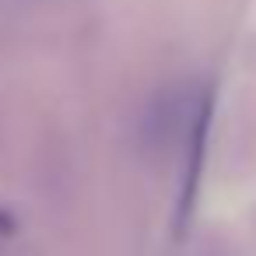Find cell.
I'll return each mask as SVG.
<instances>
[{"label": "cell", "instance_id": "obj_2", "mask_svg": "<svg viewBox=\"0 0 256 256\" xmlns=\"http://www.w3.org/2000/svg\"><path fill=\"white\" fill-rule=\"evenodd\" d=\"M11 228H14V221H11L4 210H0V232H11Z\"/></svg>", "mask_w": 256, "mask_h": 256}, {"label": "cell", "instance_id": "obj_1", "mask_svg": "<svg viewBox=\"0 0 256 256\" xmlns=\"http://www.w3.org/2000/svg\"><path fill=\"white\" fill-rule=\"evenodd\" d=\"M207 126H210V95L200 98V106H196V112L186 126V168H182V186H179V200H176V235L190 224V214H193L204 148H207Z\"/></svg>", "mask_w": 256, "mask_h": 256}]
</instances>
